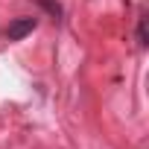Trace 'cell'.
<instances>
[{
    "instance_id": "1",
    "label": "cell",
    "mask_w": 149,
    "mask_h": 149,
    "mask_svg": "<svg viewBox=\"0 0 149 149\" xmlns=\"http://www.w3.org/2000/svg\"><path fill=\"white\" fill-rule=\"evenodd\" d=\"M35 26H38V18H15V21L6 26V38H9V41H21V38H26Z\"/></svg>"
},
{
    "instance_id": "2",
    "label": "cell",
    "mask_w": 149,
    "mask_h": 149,
    "mask_svg": "<svg viewBox=\"0 0 149 149\" xmlns=\"http://www.w3.org/2000/svg\"><path fill=\"white\" fill-rule=\"evenodd\" d=\"M38 3H41V6H44V9L53 15V18H58V15H61V6L56 3V0H38Z\"/></svg>"
},
{
    "instance_id": "3",
    "label": "cell",
    "mask_w": 149,
    "mask_h": 149,
    "mask_svg": "<svg viewBox=\"0 0 149 149\" xmlns=\"http://www.w3.org/2000/svg\"><path fill=\"white\" fill-rule=\"evenodd\" d=\"M137 44H140V47H146V44H149V41H146V18H140V21H137Z\"/></svg>"
}]
</instances>
